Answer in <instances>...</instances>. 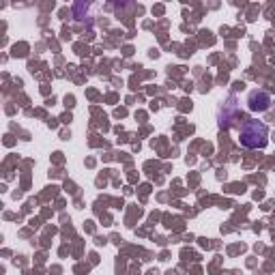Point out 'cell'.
<instances>
[{
    "label": "cell",
    "instance_id": "cell-1",
    "mask_svg": "<svg viewBox=\"0 0 275 275\" xmlns=\"http://www.w3.org/2000/svg\"><path fill=\"white\" fill-rule=\"evenodd\" d=\"M239 140H241V146L245 149H265L269 144V129L260 120H245L241 125Z\"/></svg>",
    "mask_w": 275,
    "mask_h": 275
},
{
    "label": "cell",
    "instance_id": "cell-2",
    "mask_svg": "<svg viewBox=\"0 0 275 275\" xmlns=\"http://www.w3.org/2000/svg\"><path fill=\"white\" fill-rule=\"evenodd\" d=\"M247 108L251 112H267L271 108V95L267 91H251L247 97Z\"/></svg>",
    "mask_w": 275,
    "mask_h": 275
}]
</instances>
